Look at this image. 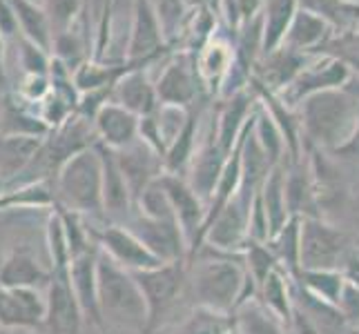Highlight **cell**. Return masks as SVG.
Masks as SVG:
<instances>
[{"instance_id": "ffe728a7", "label": "cell", "mask_w": 359, "mask_h": 334, "mask_svg": "<svg viewBox=\"0 0 359 334\" xmlns=\"http://www.w3.org/2000/svg\"><path fill=\"white\" fill-rule=\"evenodd\" d=\"M96 256L98 245H92L83 254L69 258V279L76 294V301L83 310L85 323H92L96 330L103 332L101 312H98V296H96Z\"/></svg>"}, {"instance_id": "4316f807", "label": "cell", "mask_w": 359, "mask_h": 334, "mask_svg": "<svg viewBox=\"0 0 359 334\" xmlns=\"http://www.w3.org/2000/svg\"><path fill=\"white\" fill-rule=\"evenodd\" d=\"M297 7V0H266L262 9V56L283 43Z\"/></svg>"}, {"instance_id": "7dc6e473", "label": "cell", "mask_w": 359, "mask_h": 334, "mask_svg": "<svg viewBox=\"0 0 359 334\" xmlns=\"http://www.w3.org/2000/svg\"><path fill=\"white\" fill-rule=\"evenodd\" d=\"M357 252H359V250H357Z\"/></svg>"}, {"instance_id": "d4e9b609", "label": "cell", "mask_w": 359, "mask_h": 334, "mask_svg": "<svg viewBox=\"0 0 359 334\" xmlns=\"http://www.w3.org/2000/svg\"><path fill=\"white\" fill-rule=\"evenodd\" d=\"M328 36H330L328 20H324L321 16L313 14V11H308V9L297 7L281 45L297 49V52L304 54V52H311V49H319L326 43Z\"/></svg>"}, {"instance_id": "ac0fdd59", "label": "cell", "mask_w": 359, "mask_h": 334, "mask_svg": "<svg viewBox=\"0 0 359 334\" xmlns=\"http://www.w3.org/2000/svg\"><path fill=\"white\" fill-rule=\"evenodd\" d=\"M112 103L132 111L134 116H150L158 109V98L154 90V78L150 76V67H132L114 83Z\"/></svg>"}, {"instance_id": "7402d4cb", "label": "cell", "mask_w": 359, "mask_h": 334, "mask_svg": "<svg viewBox=\"0 0 359 334\" xmlns=\"http://www.w3.org/2000/svg\"><path fill=\"white\" fill-rule=\"evenodd\" d=\"M232 56H234V43L221 39L217 32L196 49L194 67H196V74H199L203 92L219 96L221 83H224L226 74L232 65Z\"/></svg>"}, {"instance_id": "f1b7e54d", "label": "cell", "mask_w": 359, "mask_h": 334, "mask_svg": "<svg viewBox=\"0 0 359 334\" xmlns=\"http://www.w3.org/2000/svg\"><path fill=\"white\" fill-rule=\"evenodd\" d=\"M237 334H286V323L252 296L232 312Z\"/></svg>"}, {"instance_id": "83f0119b", "label": "cell", "mask_w": 359, "mask_h": 334, "mask_svg": "<svg viewBox=\"0 0 359 334\" xmlns=\"http://www.w3.org/2000/svg\"><path fill=\"white\" fill-rule=\"evenodd\" d=\"M283 179H286V172H283L281 165L277 163L268 172L262 188H259V201H262V205L266 209L270 237H275V234L286 225V221L290 218L288 205H286V194H283Z\"/></svg>"}, {"instance_id": "cb8c5ba5", "label": "cell", "mask_w": 359, "mask_h": 334, "mask_svg": "<svg viewBox=\"0 0 359 334\" xmlns=\"http://www.w3.org/2000/svg\"><path fill=\"white\" fill-rule=\"evenodd\" d=\"M49 274L29 250L11 252L3 263H0V288H36L47 286Z\"/></svg>"}, {"instance_id": "e0dca14e", "label": "cell", "mask_w": 359, "mask_h": 334, "mask_svg": "<svg viewBox=\"0 0 359 334\" xmlns=\"http://www.w3.org/2000/svg\"><path fill=\"white\" fill-rule=\"evenodd\" d=\"M45 316V294L36 288H0V328L39 330Z\"/></svg>"}, {"instance_id": "8992f818", "label": "cell", "mask_w": 359, "mask_h": 334, "mask_svg": "<svg viewBox=\"0 0 359 334\" xmlns=\"http://www.w3.org/2000/svg\"><path fill=\"white\" fill-rule=\"evenodd\" d=\"M348 245L344 232L317 216H304L299 223V274L315 270H339Z\"/></svg>"}, {"instance_id": "30bf717a", "label": "cell", "mask_w": 359, "mask_h": 334, "mask_svg": "<svg viewBox=\"0 0 359 334\" xmlns=\"http://www.w3.org/2000/svg\"><path fill=\"white\" fill-rule=\"evenodd\" d=\"M158 181L170 199L177 225L181 228L185 241H188V263H190L196 250H199V237L205 223V205L192 192V188L185 183L181 174H168V172H163Z\"/></svg>"}, {"instance_id": "7bdbcfd3", "label": "cell", "mask_w": 359, "mask_h": 334, "mask_svg": "<svg viewBox=\"0 0 359 334\" xmlns=\"http://www.w3.org/2000/svg\"><path fill=\"white\" fill-rule=\"evenodd\" d=\"M332 154L339 156V158H346V160H353V163H359V116H357V123H355V130L351 134V139L346 141L344 145H339L337 150H332Z\"/></svg>"}, {"instance_id": "b9f144b4", "label": "cell", "mask_w": 359, "mask_h": 334, "mask_svg": "<svg viewBox=\"0 0 359 334\" xmlns=\"http://www.w3.org/2000/svg\"><path fill=\"white\" fill-rule=\"evenodd\" d=\"M0 36H3V41L9 43V41H16L18 39V22H16V16L14 11H11L7 0H0Z\"/></svg>"}, {"instance_id": "ba28073f", "label": "cell", "mask_w": 359, "mask_h": 334, "mask_svg": "<svg viewBox=\"0 0 359 334\" xmlns=\"http://www.w3.org/2000/svg\"><path fill=\"white\" fill-rule=\"evenodd\" d=\"M172 49L161 32V22L154 14L150 0H134L128 45H126V63L139 67H152L161 56Z\"/></svg>"}, {"instance_id": "836d02e7", "label": "cell", "mask_w": 359, "mask_h": 334, "mask_svg": "<svg viewBox=\"0 0 359 334\" xmlns=\"http://www.w3.org/2000/svg\"><path fill=\"white\" fill-rule=\"evenodd\" d=\"M54 203V196L49 192L45 183H32L25 185V188L16 190H7L5 194H0V212H7V209H41L49 207Z\"/></svg>"}, {"instance_id": "ee69618b", "label": "cell", "mask_w": 359, "mask_h": 334, "mask_svg": "<svg viewBox=\"0 0 359 334\" xmlns=\"http://www.w3.org/2000/svg\"><path fill=\"white\" fill-rule=\"evenodd\" d=\"M7 192V188H5V179H3V174H0V194H5Z\"/></svg>"}, {"instance_id": "6da1fadb", "label": "cell", "mask_w": 359, "mask_h": 334, "mask_svg": "<svg viewBox=\"0 0 359 334\" xmlns=\"http://www.w3.org/2000/svg\"><path fill=\"white\" fill-rule=\"evenodd\" d=\"M203 252V258L188 263V286L194 305L232 314L241 303L257 296V283L245 272L241 256Z\"/></svg>"}, {"instance_id": "9a60e30c", "label": "cell", "mask_w": 359, "mask_h": 334, "mask_svg": "<svg viewBox=\"0 0 359 334\" xmlns=\"http://www.w3.org/2000/svg\"><path fill=\"white\" fill-rule=\"evenodd\" d=\"M98 156H101V169H103V181H101V196H103V212L109 223H118L123 225L130 214L134 212V201L128 190V183L123 179L116 154L109 147L96 143Z\"/></svg>"}, {"instance_id": "8fae6325", "label": "cell", "mask_w": 359, "mask_h": 334, "mask_svg": "<svg viewBox=\"0 0 359 334\" xmlns=\"http://www.w3.org/2000/svg\"><path fill=\"white\" fill-rule=\"evenodd\" d=\"M161 263L188 261V241H185L177 221H156L139 212H132L123 223Z\"/></svg>"}, {"instance_id": "d590c367", "label": "cell", "mask_w": 359, "mask_h": 334, "mask_svg": "<svg viewBox=\"0 0 359 334\" xmlns=\"http://www.w3.org/2000/svg\"><path fill=\"white\" fill-rule=\"evenodd\" d=\"M241 258H243V267L250 274V279L257 283V288L266 281V277L272 270H277L279 263L275 254L270 252V247L266 243H257L248 239L245 245L241 247Z\"/></svg>"}, {"instance_id": "bcb514c9", "label": "cell", "mask_w": 359, "mask_h": 334, "mask_svg": "<svg viewBox=\"0 0 359 334\" xmlns=\"http://www.w3.org/2000/svg\"><path fill=\"white\" fill-rule=\"evenodd\" d=\"M232 334H237V332H232Z\"/></svg>"}, {"instance_id": "5b68a950", "label": "cell", "mask_w": 359, "mask_h": 334, "mask_svg": "<svg viewBox=\"0 0 359 334\" xmlns=\"http://www.w3.org/2000/svg\"><path fill=\"white\" fill-rule=\"evenodd\" d=\"M132 277L145 299V307H147L145 334H150L170 314L172 307L179 303L183 288L188 286V261L161 263L150 270L132 272Z\"/></svg>"}, {"instance_id": "f6af8a7d", "label": "cell", "mask_w": 359, "mask_h": 334, "mask_svg": "<svg viewBox=\"0 0 359 334\" xmlns=\"http://www.w3.org/2000/svg\"><path fill=\"white\" fill-rule=\"evenodd\" d=\"M29 3H34V5H41V7H43L45 0H29Z\"/></svg>"}, {"instance_id": "74e56055", "label": "cell", "mask_w": 359, "mask_h": 334, "mask_svg": "<svg viewBox=\"0 0 359 334\" xmlns=\"http://www.w3.org/2000/svg\"><path fill=\"white\" fill-rule=\"evenodd\" d=\"M321 47L326 49L330 58H335L341 65L359 71V32H355V29L337 32L335 36H328L326 43Z\"/></svg>"}, {"instance_id": "3957f363", "label": "cell", "mask_w": 359, "mask_h": 334, "mask_svg": "<svg viewBox=\"0 0 359 334\" xmlns=\"http://www.w3.org/2000/svg\"><path fill=\"white\" fill-rule=\"evenodd\" d=\"M357 116L359 101L341 90H324L306 96L299 109V123L308 141L330 152L351 139Z\"/></svg>"}, {"instance_id": "9c48e42d", "label": "cell", "mask_w": 359, "mask_h": 334, "mask_svg": "<svg viewBox=\"0 0 359 334\" xmlns=\"http://www.w3.org/2000/svg\"><path fill=\"white\" fill-rule=\"evenodd\" d=\"M154 90L158 105L192 109L203 92L199 74L194 67V54L188 49L172 54L170 60H165L163 71L154 78Z\"/></svg>"}, {"instance_id": "f35d334b", "label": "cell", "mask_w": 359, "mask_h": 334, "mask_svg": "<svg viewBox=\"0 0 359 334\" xmlns=\"http://www.w3.org/2000/svg\"><path fill=\"white\" fill-rule=\"evenodd\" d=\"M18 63L25 76H47L49 65H52V54L34 45L32 41L18 36Z\"/></svg>"}, {"instance_id": "7c38bea8", "label": "cell", "mask_w": 359, "mask_h": 334, "mask_svg": "<svg viewBox=\"0 0 359 334\" xmlns=\"http://www.w3.org/2000/svg\"><path fill=\"white\" fill-rule=\"evenodd\" d=\"M90 234L98 250H103L114 263H118L128 272H139V270H150L161 265L158 258L147 250V247L134 237V234L118 223H105L101 230H96L90 223Z\"/></svg>"}, {"instance_id": "603a6c76", "label": "cell", "mask_w": 359, "mask_h": 334, "mask_svg": "<svg viewBox=\"0 0 359 334\" xmlns=\"http://www.w3.org/2000/svg\"><path fill=\"white\" fill-rule=\"evenodd\" d=\"M250 116H252V94L248 90L232 94L230 98H224L219 118L215 123V141L226 154L234 150V145H237Z\"/></svg>"}, {"instance_id": "2e32d148", "label": "cell", "mask_w": 359, "mask_h": 334, "mask_svg": "<svg viewBox=\"0 0 359 334\" xmlns=\"http://www.w3.org/2000/svg\"><path fill=\"white\" fill-rule=\"evenodd\" d=\"M230 154H226L215 141V134L210 139L196 147L194 156L190 158L188 163V176H185V183L190 185L192 192L199 196L205 205V212H208V203L212 199L215 188L221 179V172L226 167V160Z\"/></svg>"}, {"instance_id": "f546056e", "label": "cell", "mask_w": 359, "mask_h": 334, "mask_svg": "<svg viewBox=\"0 0 359 334\" xmlns=\"http://www.w3.org/2000/svg\"><path fill=\"white\" fill-rule=\"evenodd\" d=\"M288 272L286 270H272L266 277V281L257 288V299L264 303V307L279 316L283 323L290 326L292 321V294H290V283H288Z\"/></svg>"}, {"instance_id": "4fadbf2b", "label": "cell", "mask_w": 359, "mask_h": 334, "mask_svg": "<svg viewBox=\"0 0 359 334\" xmlns=\"http://www.w3.org/2000/svg\"><path fill=\"white\" fill-rule=\"evenodd\" d=\"M346 81H348V67L341 65L339 60L326 56L315 65H306L288 88L275 96H279V101L286 107H292L311 94L324 90H339Z\"/></svg>"}, {"instance_id": "8d00e7d4", "label": "cell", "mask_w": 359, "mask_h": 334, "mask_svg": "<svg viewBox=\"0 0 359 334\" xmlns=\"http://www.w3.org/2000/svg\"><path fill=\"white\" fill-rule=\"evenodd\" d=\"M85 0H45L43 9L52 25V39L60 32L72 29L83 14Z\"/></svg>"}, {"instance_id": "5bb4252c", "label": "cell", "mask_w": 359, "mask_h": 334, "mask_svg": "<svg viewBox=\"0 0 359 334\" xmlns=\"http://www.w3.org/2000/svg\"><path fill=\"white\" fill-rule=\"evenodd\" d=\"M116 154V163L123 179L128 183V190L132 194V201L141 196V192L163 174V156L156 154L152 147H147L141 139L132 143L130 147H123V150H114Z\"/></svg>"}, {"instance_id": "277c9868", "label": "cell", "mask_w": 359, "mask_h": 334, "mask_svg": "<svg viewBox=\"0 0 359 334\" xmlns=\"http://www.w3.org/2000/svg\"><path fill=\"white\" fill-rule=\"evenodd\" d=\"M101 156L96 143L88 150L74 154L56 174L54 205L90 221H107L101 196Z\"/></svg>"}, {"instance_id": "52a82bcc", "label": "cell", "mask_w": 359, "mask_h": 334, "mask_svg": "<svg viewBox=\"0 0 359 334\" xmlns=\"http://www.w3.org/2000/svg\"><path fill=\"white\" fill-rule=\"evenodd\" d=\"M45 290V316L41 334H81L85 326L83 310L72 288L69 265H52Z\"/></svg>"}, {"instance_id": "4dcf8cb0", "label": "cell", "mask_w": 359, "mask_h": 334, "mask_svg": "<svg viewBox=\"0 0 359 334\" xmlns=\"http://www.w3.org/2000/svg\"><path fill=\"white\" fill-rule=\"evenodd\" d=\"M196 139H199V111L190 109L188 123L183 125V130L177 134V139L168 145V150L163 154V169L168 174H181L188 167L190 158L196 152Z\"/></svg>"}, {"instance_id": "484cf974", "label": "cell", "mask_w": 359, "mask_h": 334, "mask_svg": "<svg viewBox=\"0 0 359 334\" xmlns=\"http://www.w3.org/2000/svg\"><path fill=\"white\" fill-rule=\"evenodd\" d=\"M18 22V34L22 39L32 41L45 52H52V25L41 5H34L29 0H7Z\"/></svg>"}, {"instance_id": "d6a6232c", "label": "cell", "mask_w": 359, "mask_h": 334, "mask_svg": "<svg viewBox=\"0 0 359 334\" xmlns=\"http://www.w3.org/2000/svg\"><path fill=\"white\" fill-rule=\"evenodd\" d=\"M43 139L34 136H0V160H3V179L5 183L16 176L39 152Z\"/></svg>"}, {"instance_id": "44dd1931", "label": "cell", "mask_w": 359, "mask_h": 334, "mask_svg": "<svg viewBox=\"0 0 359 334\" xmlns=\"http://www.w3.org/2000/svg\"><path fill=\"white\" fill-rule=\"evenodd\" d=\"M49 127L41 120L39 107L22 101L14 90L0 94V136H34L45 139Z\"/></svg>"}, {"instance_id": "60d3db41", "label": "cell", "mask_w": 359, "mask_h": 334, "mask_svg": "<svg viewBox=\"0 0 359 334\" xmlns=\"http://www.w3.org/2000/svg\"><path fill=\"white\" fill-rule=\"evenodd\" d=\"M49 90H52L49 88V76H25L16 94L22 101L39 107V103L49 94Z\"/></svg>"}, {"instance_id": "1f68e13d", "label": "cell", "mask_w": 359, "mask_h": 334, "mask_svg": "<svg viewBox=\"0 0 359 334\" xmlns=\"http://www.w3.org/2000/svg\"><path fill=\"white\" fill-rule=\"evenodd\" d=\"M234 319L232 314L210 310V307L194 305L192 312L179 321L170 334H232Z\"/></svg>"}, {"instance_id": "ab89813d", "label": "cell", "mask_w": 359, "mask_h": 334, "mask_svg": "<svg viewBox=\"0 0 359 334\" xmlns=\"http://www.w3.org/2000/svg\"><path fill=\"white\" fill-rule=\"evenodd\" d=\"M264 5L266 0H221V14H224L228 27L237 32L241 25L262 14Z\"/></svg>"}, {"instance_id": "d6986e66", "label": "cell", "mask_w": 359, "mask_h": 334, "mask_svg": "<svg viewBox=\"0 0 359 334\" xmlns=\"http://www.w3.org/2000/svg\"><path fill=\"white\" fill-rule=\"evenodd\" d=\"M139 116L123 109L116 103H105L92 118V127L96 134V143L109 150H123L139 141Z\"/></svg>"}, {"instance_id": "7a4b0ae2", "label": "cell", "mask_w": 359, "mask_h": 334, "mask_svg": "<svg viewBox=\"0 0 359 334\" xmlns=\"http://www.w3.org/2000/svg\"><path fill=\"white\" fill-rule=\"evenodd\" d=\"M98 312L107 334H145L147 307L132 272L114 263L103 250L96 256Z\"/></svg>"}, {"instance_id": "e575fe53", "label": "cell", "mask_w": 359, "mask_h": 334, "mask_svg": "<svg viewBox=\"0 0 359 334\" xmlns=\"http://www.w3.org/2000/svg\"><path fill=\"white\" fill-rule=\"evenodd\" d=\"M297 281L304 283V288L324 299L332 305H337V299L344 288V277L339 270H315V272H302Z\"/></svg>"}]
</instances>
